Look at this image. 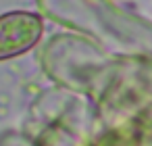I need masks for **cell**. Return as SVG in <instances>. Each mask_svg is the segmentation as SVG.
Returning <instances> with one entry per match:
<instances>
[{"label":"cell","instance_id":"obj_1","mask_svg":"<svg viewBox=\"0 0 152 146\" xmlns=\"http://www.w3.org/2000/svg\"><path fill=\"white\" fill-rule=\"evenodd\" d=\"M42 34V21L31 13H9L0 17V59L31 48Z\"/></svg>","mask_w":152,"mask_h":146}]
</instances>
